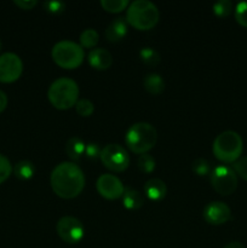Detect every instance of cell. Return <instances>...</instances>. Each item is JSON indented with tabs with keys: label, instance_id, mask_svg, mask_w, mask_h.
Instances as JSON below:
<instances>
[{
	"label": "cell",
	"instance_id": "1",
	"mask_svg": "<svg viewBox=\"0 0 247 248\" xmlns=\"http://www.w3.org/2000/svg\"><path fill=\"white\" fill-rule=\"evenodd\" d=\"M51 188L61 199H74L85 188V174L75 162L64 161L55 167L50 177Z\"/></svg>",
	"mask_w": 247,
	"mask_h": 248
},
{
	"label": "cell",
	"instance_id": "2",
	"mask_svg": "<svg viewBox=\"0 0 247 248\" xmlns=\"http://www.w3.org/2000/svg\"><path fill=\"white\" fill-rule=\"evenodd\" d=\"M160 12L156 5L149 0L130 2L126 10V21L138 31H149L157 24Z\"/></svg>",
	"mask_w": 247,
	"mask_h": 248
},
{
	"label": "cell",
	"instance_id": "3",
	"mask_svg": "<svg viewBox=\"0 0 247 248\" xmlns=\"http://www.w3.org/2000/svg\"><path fill=\"white\" fill-rule=\"evenodd\" d=\"M47 98L56 109L67 110L77 104L79 98V86L75 80L70 78H58L48 87Z\"/></svg>",
	"mask_w": 247,
	"mask_h": 248
},
{
	"label": "cell",
	"instance_id": "4",
	"mask_svg": "<svg viewBox=\"0 0 247 248\" xmlns=\"http://www.w3.org/2000/svg\"><path fill=\"white\" fill-rule=\"evenodd\" d=\"M157 142L156 128L148 123H136L127 130L125 143L128 149L138 155L147 154Z\"/></svg>",
	"mask_w": 247,
	"mask_h": 248
},
{
	"label": "cell",
	"instance_id": "5",
	"mask_svg": "<svg viewBox=\"0 0 247 248\" xmlns=\"http://www.w3.org/2000/svg\"><path fill=\"white\" fill-rule=\"evenodd\" d=\"M244 142L241 136L235 131H224L216 137L213 142V154L224 164L235 162L240 159Z\"/></svg>",
	"mask_w": 247,
	"mask_h": 248
},
{
	"label": "cell",
	"instance_id": "6",
	"mask_svg": "<svg viewBox=\"0 0 247 248\" xmlns=\"http://www.w3.org/2000/svg\"><path fill=\"white\" fill-rule=\"evenodd\" d=\"M53 62L63 69H75L84 62V48L72 40H61L51 51Z\"/></svg>",
	"mask_w": 247,
	"mask_h": 248
},
{
	"label": "cell",
	"instance_id": "7",
	"mask_svg": "<svg viewBox=\"0 0 247 248\" xmlns=\"http://www.w3.org/2000/svg\"><path fill=\"white\" fill-rule=\"evenodd\" d=\"M210 182L212 188L219 195H232L237 188V176L232 167L227 165H218L210 174Z\"/></svg>",
	"mask_w": 247,
	"mask_h": 248
},
{
	"label": "cell",
	"instance_id": "8",
	"mask_svg": "<svg viewBox=\"0 0 247 248\" xmlns=\"http://www.w3.org/2000/svg\"><path fill=\"white\" fill-rule=\"evenodd\" d=\"M99 159L104 167L114 172L125 171L130 165V155L127 150L123 145L116 144V143L107 144L102 149Z\"/></svg>",
	"mask_w": 247,
	"mask_h": 248
},
{
	"label": "cell",
	"instance_id": "9",
	"mask_svg": "<svg viewBox=\"0 0 247 248\" xmlns=\"http://www.w3.org/2000/svg\"><path fill=\"white\" fill-rule=\"evenodd\" d=\"M56 230L61 239L70 245L77 244L84 239L85 228L77 218L65 216L62 217L56 224Z\"/></svg>",
	"mask_w": 247,
	"mask_h": 248
},
{
	"label": "cell",
	"instance_id": "10",
	"mask_svg": "<svg viewBox=\"0 0 247 248\" xmlns=\"http://www.w3.org/2000/svg\"><path fill=\"white\" fill-rule=\"evenodd\" d=\"M23 72V63L18 55L5 52L0 55V82H14L19 79Z\"/></svg>",
	"mask_w": 247,
	"mask_h": 248
},
{
	"label": "cell",
	"instance_id": "11",
	"mask_svg": "<svg viewBox=\"0 0 247 248\" xmlns=\"http://www.w3.org/2000/svg\"><path fill=\"white\" fill-rule=\"evenodd\" d=\"M96 189L99 195L107 200H116L125 191L123 182L111 173L101 174L96 182Z\"/></svg>",
	"mask_w": 247,
	"mask_h": 248
},
{
	"label": "cell",
	"instance_id": "12",
	"mask_svg": "<svg viewBox=\"0 0 247 248\" xmlns=\"http://www.w3.org/2000/svg\"><path fill=\"white\" fill-rule=\"evenodd\" d=\"M203 219L212 225H222L232 219V210L222 201H212L203 208Z\"/></svg>",
	"mask_w": 247,
	"mask_h": 248
},
{
	"label": "cell",
	"instance_id": "13",
	"mask_svg": "<svg viewBox=\"0 0 247 248\" xmlns=\"http://www.w3.org/2000/svg\"><path fill=\"white\" fill-rule=\"evenodd\" d=\"M90 65L97 70H107L113 63V56L108 50L102 47L93 48L87 56Z\"/></svg>",
	"mask_w": 247,
	"mask_h": 248
},
{
	"label": "cell",
	"instance_id": "14",
	"mask_svg": "<svg viewBox=\"0 0 247 248\" xmlns=\"http://www.w3.org/2000/svg\"><path fill=\"white\" fill-rule=\"evenodd\" d=\"M144 194L153 201H160L166 196L167 186L164 181L159 178H152L144 184Z\"/></svg>",
	"mask_w": 247,
	"mask_h": 248
},
{
	"label": "cell",
	"instance_id": "15",
	"mask_svg": "<svg viewBox=\"0 0 247 248\" xmlns=\"http://www.w3.org/2000/svg\"><path fill=\"white\" fill-rule=\"evenodd\" d=\"M128 23L124 17H118L106 29V38L109 41H120L127 34Z\"/></svg>",
	"mask_w": 247,
	"mask_h": 248
},
{
	"label": "cell",
	"instance_id": "16",
	"mask_svg": "<svg viewBox=\"0 0 247 248\" xmlns=\"http://www.w3.org/2000/svg\"><path fill=\"white\" fill-rule=\"evenodd\" d=\"M85 148H86V144L81 138L72 137L68 140L65 144V153L69 159H72L73 161H77L85 155Z\"/></svg>",
	"mask_w": 247,
	"mask_h": 248
},
{
	"label": "cell",
	"instance_id": "17",
	"mask_svg": "<svg viewBox=\"0 0 247 248\" xmlns=\"http://www.w3.org/2000/svg\"><path fill=\"white\" fill-rule=\"evenodd\" d=\"M123 205L127 210H138L144 205V200L139 191L135 190L131 188H125L123 196Z\"/></svg>",
	"mask_w": 247,
	"mask_h": 248
},
{
	"label": "cell",
	"instance_id": "18",
	"mask_svg": "<svg viewBox=\"0 0 247 248\" xmlns=\"http://www.w3.org/2000/svg\"><path fill=\"white\" fill-rule=\"evenodd\" d=\"M143 86L149 93L160 94L165 90V81L161 75L156 73H149L143 79Z\"/></svg>",
	"mask_w": 247,
	"mask_h": 248
},
{
	"label": "cell",
	"instance_id": "19",
	"mask_svg": "<svg viewBox=\"0 0 247 248\" xmlns=\"http://www.w3.org/2000/svg\"><path fill=\"white\" fill-rule=\"evenodd\" d=\"M14 173L17 178L22 179V181H28V179L33 178L34 173H35V166L31 161L28 160H22L18 161L14 166Z\"/></svg>",
	"mask_w": 247,
	"mask_h": 248
},
{
	"label": "cell",
	"instance_id": "20",
	"mask_svg": "<svg viewBox=\"0 0 247 248\" xmlns=\"http://www.w3.org/2000/svg\"><path fill=\"white\" fill-rule=\"evenodd\" d=\"M139 57L143 63H145L149 67H156L161 61L160 53L153 47H143L139 51Z\"/></svg>",
	"mask_w": 247,
	"mask_h": 248
},
{
	"label": "cell",
	"instance_id": "21",
	"mask_svg": "<svg viewBox=\"0 0 247 248\" xmlns=\"http://www.w3.org/2000/svg\"><path fill=\"white\" fill-rule=\"evenodd\" d=\"M99 40L98 31L92 28H87L80 34V46L82 48H92L97 45Z\"/></svg>",
	"mask_w": 247,
	"mask_h": 248
},
{
	"label": "cell",
	"instance_id": "22",
	"mask_svg": "<svg viewBox=\"0 0 247 248\" xmlns=\"http://www.w3.org/2000/svg\"><path fill=\"white\" fill-rule=\"evenodd\" d=\"M128 5H130L128 0H101V6L111 14H118L124 10H127Z\"/></svg>",
	"mask_w": 247,
	"mask_h": 248
},
{
	"label": "cell",
	"instance_id": "23",
	"mask_svg": "<svg viewBox=\"0 0 247 248\" xmlns=\"http://www.w3.org/2000/svg\"><path fill=\"white\" fill-rule=\"evenodd\" d=\"M191 170L195 174L200 177H205L211 174L212 172V166H211L210 161H207L206 159H202V157H198L193 161L191 164Z\"/></svg>",
	"mask_w": 247,
	"mask_h": 248
},
{
	"label": "cell",
	"instance_id": "24",
	"mask_svg": "<svg viewBox=\"0 0 247 248\" xmlns=\"http://www.w3.org/2000/svg\"><path fill=\"white\" fill-rule=\"evenodd\" d=\"M75 110L82 118H89V116H91L93 114L94 104L87 98L77 99V104H75Z\"/></svg>",
	"mask_w": 247,
	"mask_h": 248
},
{
	"label": "cell",
	"instance_id": "25",
	"mask_svg": "<svg viewBox=\"0 0 247 248\" xmlns=\"http://www.w3.org/2000/svg\"><path fill=\"white\" fill-rule=\"evenodd\" d=\"M155 165H156L155 159L152 155L148 154V153L147 154L139 155V157H138L137 160L138 169L142 172H144V173H152L155 170Z\"/></svg>",
	"mask_w": 247,
	"mask_h": 248
},
{
	"label": "cell",
	"instance_id": "26",
	"mask_svg": "<svg viewBox=\"0 0 247 248\" xmlns=\"http://www.w3.org/2000/svg\"><path fill=\"white\" fill-rule=\"evenodd\" d=\"M232 4L230 0H218L213 4V12L218 17H227L232 12Z\"/></svg>",
	"mask_w": 247,
	"mask_h": 248
},
{
	"label": "cell",
	"instance_id": "27",
	"mask_svg": "<svg viewBox=\"0 0 247 248\" xmlns=\"http://www.w3.org/2000/svg\"><path fill=\"white\" fill-rule=\"evenodd\" d=\"M12 165L5 155L0 154V184L4 183L12 173Z\"/></svg>",
	"mask_w": 247,
	"mask_h": 248
},
{
	"label": "cell",
	"instance_id": "28",
	"mask_svg": "<svg viewBox=\"0 0 247 248\" xmlns=\"http://www.w3.org/2000/svg\"><path fill=\"white\" fill-rule=\"evenodd\" d=\"M235 19L239 24L247 28V1H241L235 7Z\"/></svg>",
	"mask_w": 247,
	"mask_h": 248
},
{
	"label": "cell",
	"instance_id": "29",
	"mask_svg": "<svg viewBox=\"0 0 247 248\" xmlns=\"http://www.w3.org/2000/svg\"><path fill=\"white\" fill-rule=\"evenodd\" d=\"M236 176H240L242 179L247 181V156L240 157L237 161L234 162V169Z\"/></svg>",
	"mask_w": 247,
	"mask_h": 248
},
{
	"label": "cell",
	"instance_id": "30",
	"mask_svg": "<svg viewBox=\"0 0 247 248\" xmlns=\"http://www.w3.org/2000/svg\"><path fill=\"white\" fill-rule=\"evenodd\" d=\"M44 9L51 14H61L65 9V4L57 0H50V1H44Z\"/></svg>",
	"mask_w": 247,
	"mask_h": 248
},
{
	"label": "cell",
	"instance_id": "31",
	"mask_svg": "<svg viewBox=\"0 0 247 248\" xmlns=\"http://www.w3.org/2000/svg\"><path fill=\"white\" fill-rule=\"evenodd\" d=\"M102 149L99 148V145L97 143H89L86 144V148H85V155L90 159H97V157L101 156Z\"/></svg>",
	"mask_w": 247,
	"mask_h": 248
},
{
	"label": "cell",
	"instance_id": "32",
	"mask_svg": "<svg viewBox=\"0 0 247 248\" xmlns=\"http://www.w3.org/2000/svg\"><path fill=\"white\" fill-rule=\"evenodd\" d=\"M15 5L21 7L22 10H31L34 6H36L38 1L36 0H15Z\"/></svg>",
	"mask_w": 247,
	"mask_h": 248
},
{
	"label": "cell",
	"instance_id": "33",
	"mask_svg": "<svg viewBox=\"0 0 247 248\" xmlns=\"http://www.w3.org/2000/svg\"><path fill=\"white\" fill-rule=\"evenodd\" d=\"M7 107V96L4 91L0 90V113L4 111Z\"/></svg>",
	"mask_w": 247,
	"mask_h": 248
},
{
	"label": "cell",
	"instance_id": "34",
	"mask_svg": "<svg viewBox=\"0 0 247 248\" xmlns=\"http://www.w3.org/2000/svg\"><path fill=\"white\" fill-rule=\"evenodd\" d=\"M223 248H245V246L239 241H232V242H229V244L225 245Z\"/></svg>",
	"mask_w": 247,
	"mask_h": 248
},
{
	"label": "cell",
	"instance_id": "35",
	"mask_svg": "<svg viewBox=\"0 0 247 248\" xmlns=\"http://www.w3.org/2000/svg\"><path fill=\"white\" fill-rule=\"evenodd\" d=\"M0 51H1V41H0Z\"/></svg>",
	"mask_w": 247,
	"mask_h": 248
}]
</instances>
